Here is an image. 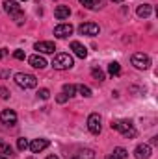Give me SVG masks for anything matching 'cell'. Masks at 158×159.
Here are the masks:
<instances>
[{
  "mask_svg": "<svg viewBox=\"0 0 158 159\" xmlns=\"http://www.w3.org/2000/svg\"><path fill=\"white\" fill-rule=\"evenodd\" d=\"M112 129L119 131L121 135H125V137H128V139L136 137V128H134V124H132L130 120H114V122H112Z\"/></svg>",
  "mask_w": 158,
  "mask_h": 159,
  "instance_id": "obj_1",
  "label": "cell"
},
{
  "mask_svg": "<svg viewBox=\"0 0 158 159\" xmlns=\"http://www.w3.org/2000/svg\"><path fill=\"white\" fill-rule=\"evenodd\" d=\"M50 65H52L56 70H67V69H71V67L75 65V61H73V57H71L69 54H56Z\"/></svg>",
  "mask_w": 158,
  "mask_h": 159,
  "instance_id": "obj_2",
  "label": "cell"
},
{
  "mask_svg": "<svg viewBox=\"0 0 158 159\" xmlns=\"http://www.w3.org/2000/svg\"><path fill=\"white\" fill-rule=\"evenodd\" d=\"M4 11H6L7 15H11L17 22H21V20L24 19V13H22L19 2H15V0H6V2H4Z\"/></svg>",
  "mask_w": 158,
  "mask_h": 159,
  "instance_id": "obj_3",
  "label": "cell"
},
{
  "mask_svg": "<svg viewBox=\"0 0 158 159\" xmlns=\"http://www.w3.org/2000/svg\"><path fill=\"white\" fill-rule=\"evenodd\" d=\"M15 83L22 89H34L37 85V78L34 74H26V72H17L15 74Z\"/></svg>",
  "mask_w": 158,
  "mask_h": 159,
  "instance_id": "obj_4",
  "label": "cell"
},
{
  "mask_svg": "<svg viewBox=\"0 0 158 159\" xmlns=\"http://www.w3.org/2000/svg\"><path fill=\"white\" fill-rule=\"evenodd\" d=\"M132 65L136 69H140V70H145V69L151 67V57L147 54H143V52H136L132 56Z\"/></svg>",
  "mask_w": 158,
  "mask_h": 159,
  "instance_id": "obj_5",
  "label": "cell"
},
{
  "mask_svg": "<svg viewBox=\"0 0 158 159\" xmlns=\"http://www.w3.org/2000/svg\"><path fill=\"white\" fill-rule=\"evenodd\" d=\"M87 129L93 133V135H99L101 129H102V124H101V115L99 113H91L87 117Z\"/></svg>",
  "mask_w": 158,
  "mask_h": 159,
  "instance_id": "obj_6",
  "label": "cell"
},
{
  "mask_svg": "<svg viewBox=\"0 0 158 159\" xmlns=\"http://www.w3.org/2000/svg\"><path fill=\"white\" fill-rule=\"evenodd\" d=\"M78 32L82 34V35L95 37V35L101 34V28H99V24H95V22H84V24H80L78 26Z\"/></svg>",
  "mask_w": 158,
  "mask_h": 159,
  "instance_id": "obj_7",
  "label": "cell"
},
{
  "mask_svg": "<svg viewBox=\"0 0 158 159\" xmlns=\"http://www.w3.org/2000/svg\"><path fill=\"white\" fill-rule=\"evenodd\" d=\"M73 32H75V28H73L71 24H58V26L54 28V35H56L58 39H65V37L73 35Z\"/></svg>",
  "mask_w": 158,
  "mask_h": 159,
  "instance_id": "obj_8",
  "label": "cell"
},
{
  "mask_svg": "<svg viewBox=\"0 0 158 159\" xmlns=\"http://www.w3.org/2000/svg\"><path fill=\"white\" fill-rule=\"evenodd\" d=\"M151 154H153L151 144H138V146H136V150H134L136 159H149V157H151Z\"/></svg>",
  "mask_w": 158,
  "mask_h": 159,
  "instance_id": "obj_9",
  "label": "cell"
},
{
  "mask_svg": "<svg viewBox=\"0 0 158 159\" xmlns=\"http://www.w3.org/2000/svg\"><path fill=\"white\" fill-rule=\"evenodd\" d=\"M34 48L37 52H41V54H54V50H56V46H54L52 41H39V43L34 44Z\"/></svg>",
  "mask_w": 158,
  "mask_h": 159,
  "instance_id": "obj_10",
  "label": "cell"
},
{
  "mask_svg": "<svg viewBox=\"0 0 158 159\" xmlns=\"http://www.w3.org/2000/svg\"><path fill=\"white\" fill-rule=\"evenodd\" d=\"M48 144H50V143H48V139H34V141L28 144V148H30L34 154H39V152H43Z\"/></svg>",
  "mask_w": 158,
  "mask_h": 159,
  "instance_id": "obj_11",
  "label": "cell"
},
{
  "mask_svg": "<svg viewBox=\"0 0 158 159\" xmlns=\"http://www.w3.org/2000/svg\"><path fill=\"white\" fill-rule=\"evenodd\" d=\"M0 120H2L4 124H9V126H13V124L17 122V113H15L13 109H4V111L0 113Z\"/></svg>",
  "mask_w": 158,
  "mask_h": 159,
  "instance_id": "obj_12",
  "label": "cell"
},
{
  "mask_svg": "<svg viewBox=\"0 0 158 159\" xmlns=\"http://www.w3.org/2000/svg\"><path fill=\"white\" fill-rule=\"evenodd\" d=\"M28 63L34 67V69H45L47 67V61H45V57L39 56V54H34V56H30L28 57Z\"/></svg>",
  "mask_w": 158,
  "mask_h": 159,
  "instance_id": "obj_13",
  "label": "cell"
},
{
  "mask_svg": "<svg viewBox=\"0 0 158 159\" xmlns=\"http://www.w3.org/2000/svg\"><path fill=\"white\" fill-rule=\"evenodd\" d=\"M71 50L75 52V56H78V57H86L87 56V50H86V46L82 44V43H78V41H71Z\"/></svg>",
  "mask_w": 158,
  "mask_h": 159,
  "instance_id": "obj_14",
  "label": "cell"
},
{
  "mask_svg": "<svg viewBox=\"0 0 158 159\" xmlns=\"http://www.w3.org/2000/svg\"><path fill=\"white\" fill-rule=\"evenodd\" d=\"M54 15H56V19L63 20V19H67V17L71 15V9H69V6H58V7L54 9Z\"/></svg>",
  "mask_w": 158,
  "mask_h": 159,
  "instance_id": "obj_15",
  "label": "cell"
},
{
  "mask_svg": "<svg viewBox=\"0 0 158 159\" xmlns=\"http://www.w3.org/2000/svg\"><path fill=\"white\" fill-rule=\"evenodd\" d=\"M136 13H138V17H141V19H147V17L153 13V6H151V4H143V6H138Z\"/></svg>",
  "mask_w": 158,
  "mask_h": 159,
  "instance_id": "obj_16",
  "label": "cell"
},
{
  "mask_svg": "<svg viewBox=\"0 0 158 159\" xmlns=\"http://www.w3.org/2000/svg\"><path fill=\"white\" fill-rule=\"evenodd\" d=\"M80 4L86 6L87 9H99L104 4V0H80Z\"/></svg>",
  "mask_w": 158,
  "mask_h": 159,
  "instance_id": "obj_17",
  "label": "cell"
},
{
  "mask_svg": "<svg viewBox=\"0 0 158 159\" xmlns=\"http://www.w3.org/2000/svg\"><path fill=\"white\" fill-rule=\"evenodd\" d=\"M73 159H95V152L89 150V148H84V150H80L78 154H75Z\"/></svg>",
  "mask_w": 158,
  "mask_h": 159,
  "instance_id": "obj_18",
  "label": "cell"
},
{
  "mask_svg": "<svg viewBox=\"0 0 158 159\" xmlns=\"http://www.w3.org/2000/svg\"><path fill=\"white\" fill-rule=\"evenodd\" d=\"M63 93L71 98V96H75V93H77V85H73V83H65L63 85Z\"/></svg>",
  "mask_w": 158,
  "mask_h": 159,
  "instance_id": "obj_19",
  "label": "cell"
},
{
  "mask_svg": "<svg viewBox=\"0 0 158 159\" xmlns=\"http://www.w3.org/2000/svg\"><path fill=\"white\" fill-rule=\"evenodd\" d=\"M108 72H110L112 76H117L119 72H121V67H119L117 61H114V63H110V65H108Z\"/></svg>",
  "mask_w": 158,
  "mask_h": 159,
  "instance_id": "obj_20",
  "label": "cell"
},
{
  "mask_svg": "<svg viewBox=\"0 0 158 159\" xmlns=\"http://www.w3.org/2000/svg\"><path fill=\"white\" fill-rule=\"evenodd\" d=\"M91 76H93V78L97 80V81H102V80H104V72H102L101 69L93 67V69H91Z\"/></svg>",
  "mask_w": 158,
  "mask_h": 159,
  "instance_id": "obj_21",
  "label": "cell"
},
{
  "mask_svg": "<svg viewBox=\"0 0 158 159\" xmlns=\"http://www.w3.org/2000/svg\"><path fill=\"white\" fill-rule=\"evenodd\" d=\"M0 154H2V156H9V154H11V146H9L6 141H0Z\"/></svg>",
  "mask_w": 158,
  "mask_h": 159,
  "instance_id": "obj_22",
  "label": "cell"
},
{
  "mask_svg": "<svg viewBox=\"0 0 158 159\" xmlns=\"http://www.w3.org/2000/svg\"><path fill=\"white\" fill-rule=\"evenodd\" d=\"M77 91H78L82 96H86V98H89V96H91V89H89L87 85H80V87H77Z\"/></svg>",
  "mask_w": 158,
  "mask_h": 159,
  "instance_id": "obj_23",
  "label": "cell"
},
{
  "mask_svg": "<svg viewBox=\"0 0 158 159\" xmlns=\"http://www.w3.org/2000/svg\"><path fill=\"white\" fill-rule=\"evenodd\" d=\"M126 154H128V152H126L123 146H117V148L114 150V156H116L117 159H125V157H126Z\"/></svg>",
  "mask_w": 158,
  "mask_h": 159,
  "instance_id": "obj_24",
  "label": "cell"
},
{
  "mask_svg": "<svg viewBox=\"0 0 158 159\" xmlns=\"http://www.w3.org/2000/svg\"><path fill=\"white\" fill-rule=\"evenodd\" d=\"M28 144H30V143H28V139H24V137L17 139V148H19L21 152H22V150H26V148H28Z\"/></svg>",
  "mask_w": 158,
  "mask_h": 159,
  "instance_id": "obj_25",
  "label": "cell"
},
{
  "mask_svg": "<svg viewBox=\"0 0 158 159\" xmlns=\"http://www.w3.org/2000/svg\"><path fill=\"white\" fill-rule=\"evenodd\" d=\"M37 96H39L41 100H48L50 98V91L48 89H39L37 91Z\"/></svg>",
  "mask_w": 158,
  "mask_h": 159,
  "instance_id": "obj_26",
  "label": "cell"
},
{
  "mask_svg": "<svg viewBox=\"0 0 158 159\" xmlns=\"http://www.w3.org/2000/svg\"><path fill=\"white\" fill-rule=\"evenodd\" d=\"M0 98H2V100H7V98H9V91H7L6 87L0 89Z\"/></svg>",
  "mask_w": 158,
  "mask_h": 159,
  "instance_id": "obj_27",
  "label": "cell"
},
{
  "mask_svg": "<svg viewBox=\"0 0 158 159\" xmlns=\"http://www.w3.org/2000/svg\"><path fill=\"white\" fill-rule=\"evenodd\" d=\"M13 57H15V59H24L26 56H24L22 50H15V52H13Z\"/></svg>",
  "mask_w": 158,
  "mask_h": 159,
  "instance_id": "obj_28",
  "label": "cell"
},
{
  "mask_svg": "<svg viewBox=\"0 0 158 159\" xmlns=\"http://www.w3.org/2000/svg\"><path fill=\"white\" fill-rule=\"evenodd\" d=\"M67 98H69V96H67L65 93H62V94H58V96H56V100H58V104H63V102H67Z\"/></svg>",
  "mask_w": 158,
  "mask_h": 159,
  "instance_id": "obj_29",
  "label": "cell"
},
{
  "mask_svg": "<svg viewBox=\"0 0 158 159\" xmlns=\"http://www.w3.org/2000/svg\"><path fill=\"white\" fill-rule=\"evenodd\" d=\"M7 54H9V52H7V50H6V48H0V59H2V57H4V56H7Z\"/></svg>",
  "mask_w": 158,
  "mask_h": 159,
  "instance_id": "obj_30",
  "label": "cell"
},
{
  "mask_svg": "<svg viewBox=\"0 0 158 159\" xmlns=\"http://www.w3.org/2000/svg\"><path fill=\"white\" fill-rule=\"evenodd\" d=\"M106 159H117V157H116L114 154H110V156H106Z\"/></svg>",
  "mask_w": 158,
  "mask_h": 159,
  "instance_id": "obj_31",
  "label": "cell"
},
{
  "mask_svg": "<svg viewBox=\"0 0 158 159\" xmlns=\"http://www.w3.org/2000/svg\"><path fill=\"white\" fill-rule=\"evenodd\" d=\"M47 159H60V157H58V156H48Z\"/></svg>",
  "mask_w": 158,
  "mask_h": 159,
  "instance_id": "obj_32",
  "label": "cell"
},
{
  "mask_svg": "<svg viewBox=\"0 0 158 159\" xmlns=\"http://www.w3.org/2000/svg\"><path fill=\"white\" fill-rule=\"evenodd\" d=\"M0 159H9V157H7V156H2V154H0Z\"/></svg>",
  "mask_w": 158,
  "mask_h": 159,
  "instance_id": "obj_33",
  "label": "cell"
},
{
  "mask_svg": "<svg viewBox=\"0 0 158 159\" xmlns=\"http://www.w3.org/2000/svg\"><path fill=\"white\" fill-rule=\"evenodd\" d=\"M112 2H117V4H121V2H123V0H112Z\"/></svg>",
  "mask_w": 158,
  "mask_h": 159,
  "instance_id": "obj_34",
  "label": "cell"
},
{
  "mask_svg": "<svg viewBox=\"0 0 158 159\" xmlns=\"http://www.w3.org/2000/svg\"><path fill=\"white\" fill-rule=\"evenodd\" d=\"M28 159H34V157H28Z\"/></svg>",
  "mask_w": 158,
  "mask_h": 159,
  "instance_id": "obj_35",
  "label": "cell"
}]
</instances>
